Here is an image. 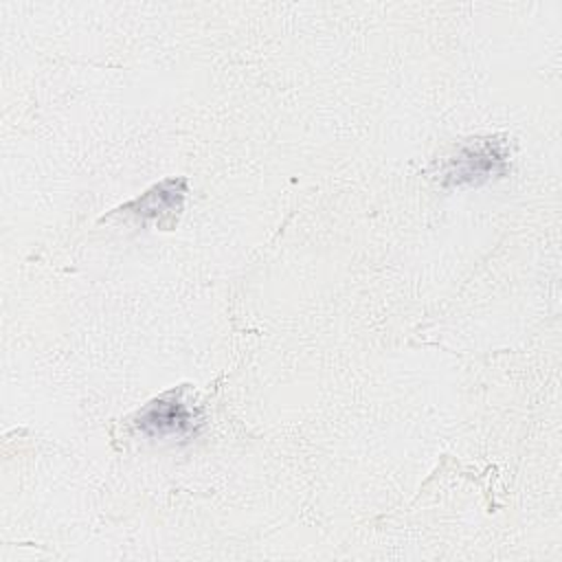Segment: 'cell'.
I'll return each instance as SVG.
<instances>
[{"instance_id":"cell-2","label":"cell","mask_w":562,"mask_h":562,"mask_svg":"<svg viewBox=\"0 0 562 562\" xmlns=\"http://www.w3.org/2000/svg\"><path fill=\"white\" fill-rule=\"evenodd\" d=\"M200 417L187 406L180 391L151 400L138 415L136 426L149 437H187L195 432Z\"/></svg>"},{"instance_id":"cell-3","label":"cell","mask_w":562,"mask_h":562,"mask_svg":"<svg viewBox=\"0 0 562 562\" xmlns=\"http://www.w3.org/2000/svg\"><path fill=\"white\" fill-rule=\"evenodd\" d=\"M184 198V180H165L149 189L143 198L134 200L127 209H134L138 215L145 217H158L162 213H178Z\"/></svg>"},{"instance_id":"cell-1","label":"cell","mask_w":562,"mask_h":562,"mask_svg":"<svg viewBox=\"0 0 562 562\" xmlns=\"http://www.w3.org/2000/svg\"><path fill=\"white\" fill-rule=\"evenodd\" d=\"M507 171V145L501 138H476L457 149L441 167L446 187L481 184L490 178H501Z\"/></svg>"}]
</instances>
